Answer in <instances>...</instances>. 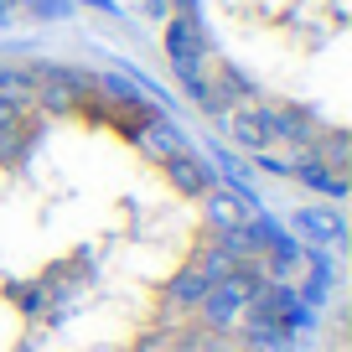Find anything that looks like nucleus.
<instances>
[{
  "label": "nucleus",
  "instance_id": "obj_1",
  "mask_svg": "<svg viewBox=\"0 0 352 352\" xmlns=\"http://www.w3.org/2000/svg\"><path fill=\"white\" fill-rule=\"evenodd\" d=\"M270 223L161 104L0 57V352H285Z\"/></svg>",
  "mask_w": 352,
  "mask_h": 352
},
{
  "label": "nucleus",
  "instance_id": "obj_2",
  "mask_svg": "<svg viewBox=\"0 0 352 352\" xmlns=\"http://www.w3.org/2000/svg\"><path fill=\"white\" fill-rule=\"evenodd\" d=\"M182 83L280 171H347V0H151Z\"/></svg>",
  "mask_w": 352,
  "mask_h": 352
}]
</instances>
